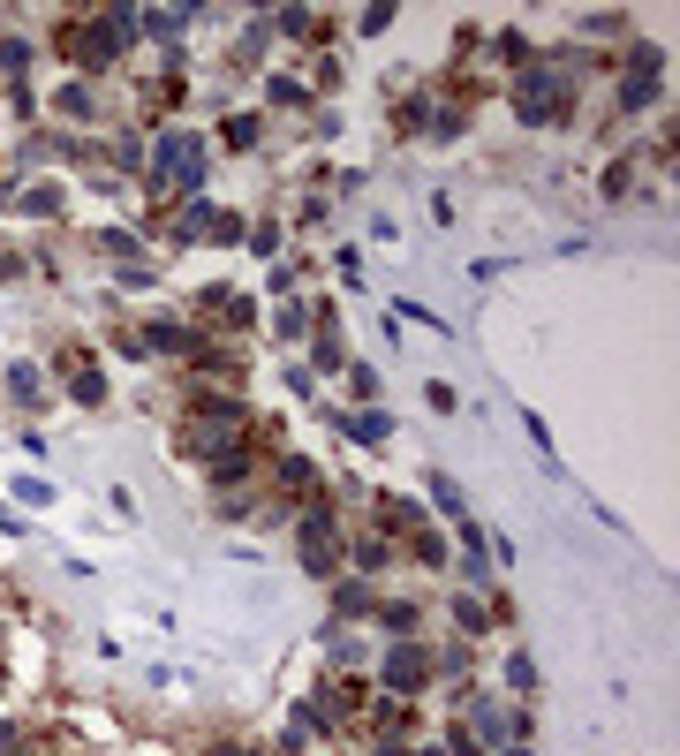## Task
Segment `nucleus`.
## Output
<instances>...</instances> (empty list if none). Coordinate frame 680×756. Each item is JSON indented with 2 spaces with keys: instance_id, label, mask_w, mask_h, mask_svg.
Returning <instances> with one entry per match:
<instances>
[{
  "instance_id": "0eeeda50",
  "label": "nucleus",
  "mask_w": 680,
  "mask_h": 756,
  "mask_svg": "<svg viewBox=\"0 0 680 756\" xmlns=\"http://www.w3.org/2000/svg\"><path fill=\"white\" fill-rule=\"evenodd\" d=\"M53 106H61L68 121H91V114H99V91H91L84 76H68V84H61V99H53Z\"/></svg>"
},
{
  "instance_id": "7ed1b4c3",
  "label": "nucleus",
  "mask_w": 680,
  "mask_h": 756,
  "mask_svg": "<svg viewBox=\"0 0 680 756\" xmlns=\"http://www.w3.org/2000/svg\"><path fill=\"white\" fill-rule=\"evenodd\" d=\"M567 106H575V91L560 84V69H552V61H529V69L514 76V114H522L529 129H552V121H567Z\"/></svg>"
},
{
  "instance_id": "1a4fd4ad",
  "label": "nucleus",
  "mask_w": 680,
  "mask_h": 756,
  "mask_svg": "<svg viewBox=\"0 0 680 756\" xmlns=\"http://www.w3.org/2000/svg\"><path fill=\"white\" fill-rule=\"evenodd\" d=\"M8 394H16V409H38V401H46V394H38V371H31V363H8Z\"/></svg>"
},
{
  "instance_id": "4468645a",
  "label": "nucleus",
  "mask_w": 680,
  "mask_h": 756,
  "mask_svg": "<svg viewBox=\"0 0 680 756\" xmlns=\"http://www.w3.org/2000/svg\"><path fill=\"white\" fill-rule=\"evenodd\" d=\"M408 552H416L424 567H446V537L439 530H416V537H408Z\"/></svg>"
},
{
  "instance_id": "2eb2a0df",
  "label": "nucleus",
  "mask_w": 680,
  "mask_h": 756,
  "mask_svg": "<svg viewBox=\"0 0 680 756\" xmlns=\"http://www.w3.org/2000/svg\"><path fill=\"white\" fill-rule=\"evenodd\" d=\"M0 69L23 84V69H31V46H23V38H0Z\"/></svg>"
},
{
  "instance_id": "f03ea898",
  "label": "nucleus",
  "mask_w": 680,
  "mask_h": 756,
  "mask_svg": "<svg viewBox=\"0 0 680 756\" xmlns=\"http://www.w3.org/2000/svg\"><path fill=\"white\" fill-rule=\"evenodd\" d=\"M204 137H182V129H174V137H159L152 152H144V197H182V189H197L204 182Z\"/></svg>"
},
{
  "instance_id": "4be33fe9",
  "label": "nucleus",
  "mask_w": 680,
  "mask_h": 756,
  "mask_svg": "<svg viewBox=\"0 0 680 756\" xmlns=\"http://www.w3.org/2000/svg\"><path fill=\"white\" fill-rule=\"evenodd\" d=\"M371 605V583H340V613H363Z\"/></svg>"
},
{
  "instance_id": "aec40b11",
  "label": "nucleus",
  "mask_w": 680,
  "mask_h": 756,
  "mask_svg": "<svg viewBox=\"0 0 680 756\" xmlns=\"http://www.w3.org/2000/svg\"><path fill=\"white\" fill-rule=\"evenodd\" d=\"M507 681H514V688H522V696H529V688H537V666H529V658L514 651V658H507Z\"/></svg>"
},
{
  "instance_id": "20e7f679",
  "label": "nucleus",
  "mask_w": 680,
  "mask_h": 756,
  "mask_svg": "<svg viewBox=\"0 0 680 756\" xmlns=\"http://www.w3.org/2000/svg\"><path fill=\"white\" fill-rule=\"evenodd\" d=\"M378 673H386V696H401V704H408V696L431 681V651H424V643H408V636H393Z\"/></svg>"
},
{
  "instance_id": "393cba45",
  "label": "nucleus",
  "mask_w": 680,
  "mask_h": 756,
  "mask_svg": "<svg viewBox=\"0 0 680 756\" xmlns=\"http://www.w3.org/2000/svg\"><path fill=\"white\" fill-rule=\"evenodd\" d=\"M204 756H257V749H242V741H212Z\"/></svg>"
},
{
  "instance_id": "ddd939ff",
  "label": "nucleus",
  "mask_w": 680,
  "mask_h": 756,
  "mask_svg": "<svg viewBox=\"0 0 680 756\" xmlns=\"http://www.w3.org/2000/svg\"><path fill=\"white\" fill-rule=\"evenodd\" d=\"M272 23H280V31H288V38H325L310 8H280V16H272Z\"/></svg>"
},
{
  "instance_id": "39448f33",
  "label": "nucleus",
  "mask_w": 680,
  "mask_h": 756,
  "mask_svg": "<svg viewBox=\"0 0 680 756\" xmlns=\"http://www.w3.org/2000/svg\"><path fill=\"white\" fill-rule=\"evenodd\" d=\"M68 401H84V409H99V401H106V378H99V363H84V356H76V348H68Z\"/></svg>"
},
{
  "instance_id": "f3484780",
  "label": "nucleus",
  "mask_w": 680,
  "mask_h": 756,
  "mask_svg": "<svg viewBox=\"0 0 680 756\" xmlns=\"http://www.w3.org/2000/svg\"><path fill=\"white\" fill-rule=\"evenodd\" d=\"M348 431H356L363 447H378V439H386V431H393V424H386V416H378V409H363V416H356V424H348Z\"/></svg>"
},
{
  "instance_id": "6e6552de",
  "label": "nucleus",
  "mask_w": 680,
  "mask_h": 756,
  "mask_svg": "<svg viewBox=\"0 0 680 756\" xmlns=\"http://www.w3.org/2000/svg\"><path fill=\"white\" fill-rule=\"evenodd\" d=\"M257 137H265V121H257V114H227L220 121V144H235V152H250Z\"/></svg>"
},
{
  "instance_id": "423d86ee",
  "label": "nucleus",
  "mask_w": 680,
  "mask_h": 756,
  "mask_svg": "<svg viewBox=\"0 0 680 756\" xmlns=\"http://www.w3.org/2000/svg\"><path fill=\"white\" fill-rule=\"evenodd\" d=\"M182 23H197V8H136L144 38H182Z\"/></svg>"
},
{
  "instance_id": "dca6fc26",
  "label": "nucleus",
  "mask_w": 680,
  "mask_h": 756,
  "mask_svg": "<svg viewBox=\"0 0 680 756\" xmlns=\"http://www.w3.org/2000/svg\"><path fill=\"white\" fill-rule=\"evenodd\" d=\"M265 91H272V106H303L310 99V84H295V76H272Z\"/></svg>"
},
{
  "instance_id": "f8f14e48",
  "label": "nucleus",
  "mask_w": 680,
  "mask_h": 756,
  "mask_svg": "<svg viewBox=\"0 0 680 756\" xmlns=\"http://www.w3.org/2000/svg\"><path fill=\"white\" fill-rule=\"evenodd\" d=\"M605 197H612V205L635 197V159H612V167H605Z\"/></svg>"
},
{
  "instance_id": "6ab92c4d",
  "label": "nucleus",
  "mask_w": 680,
  "mask_h": 756,
  "mask_svg": "<svg viewBox=\"0 0 680 756\" xmlns=\"http://www.w3.org/2000/svg\"><path fill=\"white\" fill-rule=\"evenodd\" d=\"M454 620L469 628V636H484V628H492V620H484V605H469V598H454Z\"/></svg>"
},
{
  "instance_id": "b1692460",
  "label": "nucleus",
  "mask_w": 680,
  "mask_h": 756,
  "mask_svg": "<svg viewBox=\"0 0 680 756\" xmlns=\"http://www.w3.org/2000/svg\"><path fill=\"white\" fill-rule=\"evenodd\" d=\"M340 333V326H333ZM333 333H318V363H325V371H340V363H348V356H340V341H333Z\"/></svg>"
},
{
  "instance_id": "a878e982",
  "label": "nucleus",
  "mask_w": 680,
  "mask_h": 756,
  "mask_svg": "<svg viewBox=\"0 0 680 756\" xmlns=\"http://www.w3.org/2000/svg\"><path fill=\"white\" fill-rule=\"evenodd\" d=\"M492 756H529V749H522V741H499V749H492Z\"/></svg>"
},
{
  "instance_id": "9b49d317",
  "label": "nucleus",
  "mask_w": 680,
  "mask_h": 756,
  "mask_svg": "<svg viewBox=\"0 0 680 756\" xmlns=\"http://www.w3.org/2000/svg\"><path fill=\"white\" fill-rule=\"evenodd\" d=\"M378 628H393V636H408V628H416V605H408V598H378Z\"/></svg>"
},
{
  "instance_id": "5701e85b",
  "label": "nucleus",
  "mask_w": 680,
  "mask_h": 756,
  "mask_svg": "<svg viewBox=\"0 0 680 756\" xmlns=\"http://www.w3.org/2000/svg\"><path fill=\"white\" fill-rule=\"evenodd\" d=\"M582 31H590V38H620V31H628V16H590Z\"/></svg>"
},
{
  "instance_id": "9d476101",
  "label": "nucleus",
  "mask_w": 680,
  "mask_h": 756,
  "mask_svg": "<svg viewBox=\"0 0 680 756\" xmlns=\"http://www.w3.org/2000/svg\"><path fill=\"white\" fill-rule=\"evenodd\" d=\"M431 499H439V515H446V522H469V507H461V484H454V477H431Z\"/></svg>"
},
{
  "instance_id": "f257e3e1",
  "label": "nucleus",
  "mask_w": 680,
  "mask_h": 756,
  "mask_svg": "<svg viewBox=\"0 0 680 756\" xmlns=\"http://www.w3.org/2000/svg\"><path fill=\"white\" fill-rule=\"evenodd\" d=\"M182 454L220 469L227 454H257V424L235 394H197V409L182 416Z\"/></svg>"
},
{
  "instance_id": "a211bd4d",
  "label": "nucleus",
  "mask_w": 680,
  "mask_h": 756,
  "mask_svg": "<svg viewBox=\"0 0 680 756\" xmlns=\"http://www.w3.org/2000/svg\"><path fill=\"white\" fill-rule=\"evenodd\" d=\"M23 205H31V212H38V220H53V212H61V189H53V182H38V189H31V197H23Z\"/></svg>"
},
{
  "instance_id": "412c9836",
  "label": "nucleus",
  "mask_w": 680,
  "mask_h": 756,
  "mask_svg": "<svg viewBox=\"0 0 680 756\" xmlns=\"http://www.w3.org/2000/svg\"><path fill=\"white\" fill-rule=\"evenodd\" d=\"M348 386H356V394L371 401V394H378V371H371V363H348Z\"/></svg>"
}]
</instances>
